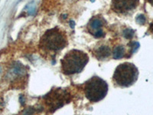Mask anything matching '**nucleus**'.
<instances>
[{
  "instance_id": "nucleus-1",
  "label": "nucleus",
  "mask_w": 153,
  "mask_h": 115,
  "mask_svg": "<svg viewBox=\"0 0 153 115\" xmlns=\"http://www.w3.org/2000/svg\"><path fill=\"white\" fill-rule=\"evenodd\" d=\"M68 45V38L65 31L58 28L47 30L42 36L39 47L42 52L56 54L65 49Z\"/></svg>"
},
{
  "instance_id": "nucleus-2",
  "label": "nucleus",
  "mask_w": 153,
  "mask_h": 115,
  "mask_svg": "<svg viewBox=\"0 0 153 115\" xmlns=\"http://www.w3.org/2000/svg\"><path fill=\"white\" fill-rule=\"evenodd\" d=\"M89 61L87 53L80 50L70 51L61 59V70L66 75H71L81 72Z\"/></svg>"
},
{
  "instance_id": "nucleus-3",
  "label": "nucleus",
  "mask_w": 153,
  "mask_h": 115,
  "mask_svg": "<svg viewBox=\"0 0 153 115\" xmlns=\"http://www.w3.org/2000/svg\"><path fill=\"white\" fill-rule=\"evenodd\" d=\"M139 77V71L134 64L123 63L118 65L113 74V81L117 86L128 87L135 84Z\"/></svg>"
},
{
  "instance_id": "nucleus-4",
  "label": "nucleus",
  "mask_w": 153,
  "mask_h": 115,
  "mask_svg": "<svg viewBox=\"0 0 153 115\" xmlns=\"http://www.w3.org/2000/svg\"><path fill=\"white\" fill-rule=\"evenodd\" d=\"M108 89V84L104 80L97 76H94L85 82L84 91L86 98L89 101L98 102L106 97Z\"/></svg>"
},
{
  "instance_id": "nucleus-5",
  "label": "nucleus",
  "mask_w": 153,
  "mask_h": 115,
  "mask_svg": "<svg viewBox=\"0 0 153 115\" xmlns=\"http://www.w3.org/2000/svg\"><path fill=\"white\" fill-rule=\"evenodd\" d=\"M69 94L65 90L56 89L52 90L49 94L45 97L46 105L48 107L51 112H54L56 110L63 107L69 101Z\"/></svg>"
},
{
  "instance_id": "nucleus-6",
  "label": "nucleus",
  "mask_w": 153,
  "mask_h": 115,
  "mask_svg": "<svg viewBox=\"0 0 153 115\" xmlns=\"http://www.w3.org/2000/svg\"><path fill=\"white\" fill-rule=\"evenodd\" d=\"M139 5V0H112L111 9L117 14H128Z\"/></svg>"
},
{
  "instance_id": "nucleus-7",
  "label": "nucleus",
  "mask_w": 153,
  "mask_h": 115,
  "mask_svg": "<svg viewBox=\"0 0 153 115\" xmlns=\"http://www.w3.org/2000/svg\"><path fill=\"white\" fill-rule=\"evenodd\" d=\"M103 25V19L100 17H94L91 19L88 23L89 32L95 38H102L104 36V32L102 30V27Z\"/></svg>"
},
{
  "instance_id": "nucleus-8",
  "label": "nucleus",
  "mask_w": 153,
  "mask_h": 115,
  "mask_svg": "<svg viewBox=\"0 0 153 115\" xmlns=\"http://www.w3.org/2000/svg\"><path fill=\"white\" fill-rule=\"evenodd\" d=\"M95 56L99 60L106 59L108 57H110L111 55V50L110 47L106 46H101L94 51Z\"/></svg>"
},
{
  "instance_id": "nucleus-9",
  "label": "nucleus",
  "mask_w": 153,
  "mask_h": 115,
  "mask_svg": "<svg viewBox=\"0 0 153 115\" xmlns=\"http://www.w3.org/2000/svg\"><path fill=\"white\" fill-rule=\"evenodd\" d=\"M113 58L115 59H121L125 56L126 49L123 46H118L113 49Z\"/></svg>"
},
{
  "instance_id": "nucleus-10",
  "label": "nucleus",
  "mask_w": 153,
  "mask_h": 115,
  "mask_svg": "<svg viewBox=\"0 0 153 115\" xmlns=\"http://www.w3.org/2000/svg\"><path fill=\"white\" fill-rule=\"evenodd\" d=\"M123 35L126 39H132L135 35V31L132 28H126L123 31Z\"/></svg>"
},
{
  "instance_id": "nucleus-11",
  "label": "nucleus",
  "mask_w": 153,
  "mask_h": 115,
  "mask_svg": "<svg viewBox=\"0 0 153 115\" xmlns=\"http://www.w3.org/2000/svg\"><path fill=\"white\" fill-rule=\"evenodd\" d=\"M136 20V22H137L138 24L141 25H143L146 24V18L144 15H139V16H137Z\"/></svg>"
},
{
  "instance_id": "nucleus-12",
  "label": "nucleus",
  "mask_w": 153,
  "mask_h": 115,
  "mask_svg": "<svg viewBox=\"0 0 153 115\" xmlns=\"http://www.w3.org/2000/svg\"><path fill=\"white\" fill-rule=\"evenodd\" d=\"M148 31L149 32L150 34H152V35H153V22L151 23V24H150Z\"/></svg>"
},
{
  "instance_id": "nucleus-13",
  "label": "nucleus",
  "mask_w": 153,
  "mask_h": 115,
  "mask_svg": "<svg viewBox=\"0 0 153 115\" xmlns=\"http://www.w3.org/2000/svg\"><path fill=\"white\" fill-rule=\"evenodd\" d=\"M146 1L148 2L149 4H151L152 5H153V0H146Z\"/></svg>"
},
{
  "instance_id": "nucleus-14",
  "label": "nucleus",
  "mask_w": 153,
  "mask_h": 115,
  "mask_svg": "<svg viewBox=\"0 0 153 115\" xmlns=\"http://www.w3.org/2000/svg\"><path fill=\"white\" fill-rule=\"evenodd\" d=\"M74 22H71V24H70V25H71V28H74Z\"/></svg>"
}]
</instances>
